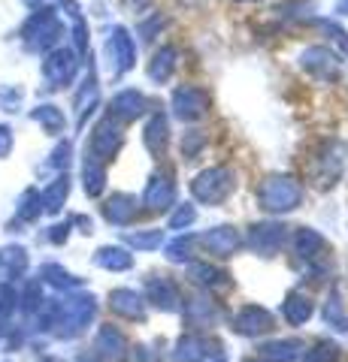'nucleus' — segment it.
<instances>
[{
	"instance_id": "6",
	"label": "nucleus",
	"mask_w": 348,
	"mask_h": 362,
	"mask_svg": "<svg viewBox=\"0 0 348 362\" xmlns=\"http://www.w3.org/2000/svg\"><path fill=\"white\" fill-rule=\"evenodd\" d=\"M285 245V226L276 223V221H266V223H254L252 233H249V247L261 257H273L279 247Z\"/></svg>"
},
{
	"instance_id": "29",
	"label": "nucleus",
	"mask_w": 348,
	"mask_h": 362,
	"mask_svg": "<svg viewBox=\"0 0 348 362\" xmlns=\"http://www.w3.org/2000/svg\"><path fill=\"white\" fill-rule=\"evenodd\" d=\"M327 320L336 323V329H348V317L342 314V302H339V296H333V299L327 302Z\"/></svg>"
},
{
	"instance_id": "11",
	"label": "nucleus",
	"mask_w": 348,
	"mask_h": 362,
	"mask_svg": "<svg viewBox=\"0 0 348 362\" xmlns=\"http://www.w3.org/2000/svg\"><path fill=\"white\" fill-rule=\"evenodd\" d=\"M142 142L155 157H161L167 151V142H170V121H167L164 112H155L145 124V133H142Z\"/></svg>"
},
{
	"instance_id": "1",
	"label": "nucleus",
	"mask_w": 348,
	"mask_h": 362,
	"mask_svg": "<svg viewBox=\"0 0 348 362\" xmlns=\"http://www.w3.org/2000/svg\"><path fill=\"white\" fill-rule=\"evenodd\" d=\"M303 202V185L291 175H266L257 187V206L269 214L294 211Z\"/></svg>"
},
{
	"instance_id": "14",
	"label": "nucleus",
	"mask_w": 348,
	"mask_h": 362,
	"mask_svg": "<svg viewBox=\"0 0 348 362\" xmlns=\"http://www.w3.org/2000/svg\"><path fill=\"white\" fill-rule=\"evenodd\" d=\"M118 148H121V130H118V124L103 121L97 127V133H94V151L100 154V160H109V157L116 154Z\"/></svg>"
},
{
	"instance_id": "26",
	"label": "nucleus",
	"mask_w": 348,
	"mask_h": 362,
	"mask_svg": "<svg viewBox=\"0 0 348 362\" xmlns=\"http://www.w3.org/2000/svg\"><path fill=\"white\" fill-rule=\"evenodd\" d=\"M191 245H194V235H179L176 242L167 245V259H173V263H185L191 257Z\"/></svg>"
},
{
	"instance_id": "24",
	"label": "nucleus",
	"mask_w": 348,
	"mask_h": 362,
	"mask_svg": "<svg viewBox=\"0 0 348 362\" xmlns=\"http://www.w3.org/2000/svg\"><path fill=\"white\" fill-rule=\"evenodd\" d=\"M206 148V133L200 130H188L182 136V157H188V160H194V157H200V151Z\"/></svg>"
},
{
	"instance_id": "13",
	"label": "nucleus",
	"mask_w": 348,
	"mask_h": 362,
	"mask_svg": "<svg viewBox=\"0 0 348 362\" xmlns=\"http://www.w3.org/2000/svg\"><path fill=\"white\" fill-rule=\"evenodd\" d=\"M109 305H112V311L121 314V317H128V320H142V317H145L142 296H140V293H133V290H116L109 296Z\"/></svg>"
},
{
	"instance_id": "27",
	"label": "nucleus",
	"mask_w": 348,
	"mask_h": 362,
	"mask_svg": "<svg viewBox=\"0 0 348 362\" xmlns=\"http://www.w3.org/2000/svg\"><path fill=\"white\" fill-rule=\"evenodd\" d=\"M197 221V209L194 206H179L170 218V230H188L191 223Z\"/></svg>"
},
{
	"instance_id": "2",
	"label": "nucleus",
	"mask_w": 348,
	"mask_h": 362,
	"mask_svg": "<svg viewBox=\"0 0 348 362\" xmlns=\"http://www.w3.org/2000/svg\"><path fill=\"white\" fill-rule=\"evenodd\" d=\"M233 187H237V175H233L228 166H209L191 181V194H194V199L206 202V206L224 202L233 194Z\"/></svg>"
},
{
	"instance_id": "30",
	"label": "nucleus",
	"mask_w": 348,
	"mask_h": 362,
	"mask_svg": "<svg viewBox=\"0 0 348 362\" xmlns=\"http://www.w3.org/2000/svg\"><path fill=\"white\" fill-rule=\"evenodd\" d=\"M318 25L327 30V33H333V42H336V45H342V52L348 54V33H345L339 25H336V21H330V18H321Z\"/></svg>"
},
{
	"instance_id": "12",
	"label": "nucleus",
	"mask_w": 348,
	"mask_h": 362,
	"mask_svg": "<svg viewBox=\"0 0 348 362\" xmlns=\"http://www.w3.org/2000/svg\"><path fill=\"white\" fill-rule=\"evenodd\" d=\"M145 109H149V100H145L140 90H121V94L112 100V115L121 121H137Z\"/></svg>"
},
{
	"instance_id": "18",
	"label": "nucleus",
	"mask_w": 348,
	"mask_h": 362,
	"mask_svg": "<svg viewBox=\"0 0 348 362\" xmlns=\"http://www.w3.org/2000/svg\"><path fill=\"white\" fill-rule=\"evenodd\" d=\"M191 275H194L200 284L209 287V290H224V287H230V275H228V272L209 266V263H194V266H191Z\"/></svg>"
},
{
	"instance_id": "28",
	"label": "nucleus",
	"mask_w": 348,
	"mask_h": 362,
	"mask_svg": "<svg viewBox=\"0 0 348 362\" xmlns=\"http://www.w3.org/2000/svg\"><path fill=\"white\" fill-rule=\"evenodd\" d=\"M339 359V347L336 344H318L315 350H309L303 362H336Z\"/></svg>"
},
{
	"instance_id": "32",
	"label": "nucleus",
	"mask_w": 348,
	"mask_h": 362,
	"mask_svg": "<svg viewBox=\"0 0 348 362\" xmlns=\"http://www.w3.org/2000/svg\"><path fill=\"white\" fill-rule=\"evenodd\" d=\"M130 4H137V9H142L145 4H149V0H130Z\"/></svg>"
},
{
	"instance_id": "33",
	"label": "nucleus",
	"mask_w": 348,
	"mask_h": 362,
	"mask_svg": "<svg viewBox=\"0 0 348 362\" xmlns=\"http://www.w3.org/2000/svg\"><path fill=\"white\" fill-rule=\"evenodd\" d=\"M242 4H254V0H242Z\"/></svg>"
},
{
	"instance_id": "8",
	"label": "nucleus",
	"mask_w": 348,
	"mask_h": 362,
	"mask_svg": "<svg viewBox=\"0 0 348 362\" xmlns=\"http://www.w3.org/2000/svg\"><path fill=\"white\" fill-rule=\"evenodd\" d=\"M200 245H203L212 257H230L242 245V235L233 230V226H215V230H209L206 235H200Z\"/></svg>"
},
{
	"instance_id": "31",
	"label": "nucleus",
	"mask_w": 348,
	"mask_h": 362,
	"mask_svg": "<svg viewBox=\"0 0 348 362\" xmlns=\"http://www.w3.org/2000/svg\"><path fill=\"white\" fill-rule=\"evenodd\" d=\"M336 13H339V16H348V0H339V4H336Z\"/></svg>"
},
{
	"instance_id": "10",
	"label": "nucleus",
	"mask_w": 348,
	"mask_h": 362,
	"mask_svg": "<svg viewBox=\"0 0 348 362\" xmlns=\"http://www.w3.org/2000/svg\"><path fill=\"white\" fill-rule=\"evenodd\" d=\"M109 54L116 58V70L118 73H128L133 61H137V45H133L130 33L125 28H116L109 33Z\"/></svg>"
},
{
	"instance_id": "5",
	"label": "nucleus",
	"mask_w": 348,
	"mask_h": 362,
	"mask_svg": "<svg viewBox=\"0 0 348 362\" xmlns=\"http://www.w3.org/2000/svg\"><path fill=\"white\" fill-rule=\"evenodd\" d=\"M142 206L149 211H170L176 206V181L170 173H155L145 185V194H142Z\"/></svg>"
},
{
	"instance_id": "7",
	"label": "nucleus",
	"mask_w": 348,
	"mask_h": 362,
	"mask_svg": "<svg viewBox=\"0 0 348 362\" xmlns=\"http://www.w3.org/2000/svg\"><path fill=\"white\" fill-rule=\"evenodd\" d=\"M145 293H149V302L158 305L161 311H176L179 302H182V293H179V284L167 275H152L149 284H145Z\"/></svg>"
},
{
	"instance_id": "25",
	"label": "nucleus",
	"mask_w": 348,
	"mask_h": 362,
	"mask_svg": "<svg viewBox=\"0 0 348 362\" xmlns=\"http://www.w3.org/2000/svg\"><path fill=\"white\" fill-rule=\"evenodd\" d=\"M164 242V230H145V233H130L128 245L140 247V251H149V247H161Z\"/></svg>"
},
{
	"instance_id": "9",
	"label": "nucleus",
	"mask_w": 348,
	"mask_h": 362,
	"mask_svg": "<svg viewBox=\"0 0 348 362\" xmlns=\"http://www.w3.org/2000/svg\"><path fill=\"white\" fill-rule=\"evenodd\" d=\"M233 329L242 335H264L273 329V314L266 308H257V305H245V308L233 317Z\"/></svg>"
},
{
	"instance_id": "17",
	"label": "nucleus",
	"mask_w": 348,
	"mask_h": 362,
	"mask_svg": "<svg viewBox=\"0 0 348 362\" xmlns=\"http://www.w3.org/2000/svg\"><path fill=\"white\" fill-rule=\"evenodd\" d=\"M209 356V341L203 335H185L176 347V362H200Z\"/></svg>"
},
{
	"instance_id": "4",
	"label": "nucleus",
	"mask_w": 348,
	"mask_h": 362,
	"mask_svg": "<svg viewBox=\"0 0 348 362\" xmlns=\"http://www.w3.org/2000/svg\"><path fill=\"white\" fill-rule=\"evenodd\" d=\"M300 66L306 70L309 76L321 78V82H333V78H339L342 73V61L333 54V49L327 45H312L300 54Z\"/></svg>"
},
{
	"instance_id": "16",
	"label": "nucleus",
	"mask_w": 348,
	"mask_h": 362,
	"mask_svg": "<svg viewBox=\"0 0 348 362\" xmlns=\"http://www.w3.org/2000/svg\"><path fill=\"white\" fill-rule=\"evenodd\" d=\"M137 197H128V194H118V197H112L106 206H103V214H106V221L112 223H130L133 218H137Z\"/></svg>"
},
{
	"instance_id": "20",
	"label": "nucleus",
	"mask_w": 348,
	"mask_h": 362,
	"mask_svg": "<svg viewBox=\"0 0 348 362\" xmlns=\"http://www.w3.org/2000/svg\"><path fill=\"white\" fill-rule=\"evenodd\" d=\"M125 335H121L118 329H112V326H103L97 335V350L103 354L106 359H121V354H125Z\"/></svg>"
},
{
	"instance_id": "3",
	"label": "nucleus",
	"mask_w": 348,
	"mask_h": 362,
	"mask_svg": "<svg viewBox=\"0 0 348 362\" xmlns=\"http://www.w3.org/2000/svg\"><path fill=\"white\" fill-rule=\"evenodd\" d=\"M209 106H212V97H209V90L200 85H179L173 90V115L185 124L206 118Z\"/></svg>"
},
{
	"instance_id": "34",
	"label": "nucleus",
	"mask_w": 348,
	"mask_h": 362,
	"mask_svg": "<svg viewBox=\"0 0 348 362\" xmlns=\"http://www.w3.org/2000/svg\"><path fill=\"white\" fill-rule=\"evenodd\" d=\"M212 362H221V359H212Z\"/></svg>"
},
{
	"instance_id": "21",
	"label": "nucleus",
	"mask_w": 348,
	"mask_h": 362,
	"mask_svg": "<svg viewBox=\"0 0 348 362\" xmlns=\"http://www.w3.org/2000/svg\"><path fill=\"white\" fill-rule=\"evenodd\" d=\"M303 350H306V347H303L300 341H273V344L261 347V356L273 359V362H291V359H297Z\"/></svg>"
},
{
	"instance_id": "19",
	"label": "nucleus",
	"mask_w": 348,
	"mask_h": 362,
	"mask_svg": "<svg viewBox=\"0 0 348 362\" xmlns=\"http://www.w3.org/2000/svg\"><path fill=\"white\" fill-rule=\"evenodd\" d=\"M285 320L288 323H306L309 317H312V299L309 296H303V293H288V299H285Z\"/></svg>"
},
{
	"instance_id": "23",
	"label": "nucleus",
	"mask_w": 348,
	"mask_h": 362,
	"mask_svg": "<svg viewBox=\"0 0 348 362\" xmlns=\"http://www.w3.org/2000/svg\"><path fill=\"white\" fill-rule=\"evenodd\" d=\"M215 317V305H212L206 296H197V299H191L188 302V320L191 323H197V320H212Z\"/></svg>"
},
{
	"instance_id": "22",
	"label": "nucleus",
	"mask_w": 348,
	"mask_h": 362,
	"mask_svg": "<svg viewBox=\"0 0 348 362\" xmlns=\"http://www.w3.org/2000/svg\"><path fill=\"white\" fill-rule=\"evenodd\" d=\"M94 263L97 266H103V269H116V272H125L133 266V257L128 251H121V247H100L97 257H94Z\"/></svg>"
},
{
	"instance_id": "15",
	"label": "nucleus",
	"mask_w": 348,
	"mask_h": 362,
	"mask_svg": "<svg viewBox=\"0 0 348 362\" xmlns=\"http://www.w3.org/2000/svg\"><path fill=\"white\" fill-rule=\"evenodd\" d=\"M173 73H176V49L173 45H161V49L152 54L149 78L152 82H170Z\"/></svg>"
}]
</instances>
